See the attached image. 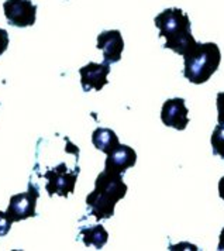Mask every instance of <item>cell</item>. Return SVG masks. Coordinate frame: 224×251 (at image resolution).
<instances>
[{
  "label": "cell",
  "mask_w": 224,
  "mask_h": 251,
  "mask_svg": "<svg viewBox=\"0 0 224 251\" xmlns=\"http://www.w3.org/2000/svg\"><path fill=\"white\" fill-rule=\"evenodd\" d=\"M127 185L122 174L104 171L99 174L95 182V189L86 198L89 215L99 220H107L114 215V207L127 194Z\"/></svg>",
  "instance_id": "obj_1"
},
{
  "label": "cell",
  "mask_w": 224,
  "mask_h": 251,
  "mask_svg": "<svg viewBox=\"0 0 224 251\" xmlns=\"http://www.w3.org/2000/svg\"><path fill=\"white\" fill-rule=\"evenodd\" d=\"M154 22L159 30V37L167 38L164 46L165 48H169L183 57L192 47L196 46L198 41L192 35L189 16L182 9H165L158 14Z\"/></svg>",
  "instance_id": "obj_2"
},
{
  "label": "cell",
  "mask_w": 224,
  "mask_h": 251,
  "mask_svg": "<svg viewBox=\"0 0 224 251\" xmlns=\"http://www.w3.org/2000/svg\"><path fill=\"white\" fill-rule=\"evenodd\" d=\"M183 59L185 78L195 85H202L219 69L222 52L216 43H196L183 55Z\"/></svg>",
  "instance_id": "obj_3"
},
{
  "label": "cell",
  "mask_w": 224,
  "mask_h": 251,
  "mask_svg": "<svg viewBox=\"0 0 224 251\" xmlns=\"http://www.w3.org/2000/svg\"><path fill=\"white\" fill-rule=\"evenodd\" d=\"M80 168L75 167L74 170H69L67 162H61L54 168H48L47 171L41 175L47 179L45 183V191L48 192L50 196L59 195L68 198V195L74 194L75 191V185Z\"/></svg>",
  "instance_id": "obj_4"
},
{
  "label": "cell",
  "mask_w": 224,
  "mask_h": 251,
  "mask_svg": "<svg viewBox=\"0 0 224 251\" xmlns=\"http://www.w3.org/2000/svg\"><path fill=\"white\" fill-rule=\"evenodd\" d=\"M38 198H40L38 186L34 185L33 181H30L27 192L17 194L10 198V203L6 210L7 216L13 220V223L22 222L28 217H35L37 216L35 206H37Z\"/></svg>",
  "instance_id": "obj_5"
},
{
  "label": "cell",
  "mask_w": 224,
  "mask_h": 251,
  "mask_svg": "<svg viewBox=\"0 0 224 251\" xmlns=\"http://www.w3.org/2000/svg\"><path fill=\"white\" fill-rule=\"evenodd\" d=\"M3 10L10 25L24 28L35 23L37 6L31 0H6Z\"/></svg>",
  "instance_id": "obj_6"
},
{
  "label": "cell",
  "mask_w": 224,
  "mask_h": 251,
  "mask_svg": "<svg viewBox=\"0 0 224 251\" xmlns=\"http://www.w3.org/2000/svg\"><path fill=\"white\" fill-rule=\"evenodd\" d=\"M110 65L106 62L96 64L89 62L83 68L79 69L80 74V85L85 92L101 91L109 83V74H110Z\"/></svg>",
  "instance_id": "obj_7"
},
{
  "label": "cell",
  "mask_w": 224,
  "mask_h": 251,
  "mask_svg": "<svg viewBox=\"0 0 224 251\" xmlns=\"http://www.w3.org/2000/svg\"><path fill=\"white\" fill-rule=\"evenodd\" d=\"M188 113H189V110L185 104V99H182V98L168 99L162 106L161 120L165 126L174 127V128L182 131L189 125Z\"/></svg>",
  "instance_id": "obj_8"
},
{
  "label": "cell",
  "mask_w": 224,
  "mask_h": 251,
  "mask_svg": "<svg viewBox=\"0 0 224 251\" xmlns=\"http://www.w3.org/2000/svg\"><path fill=\"white\" fill-rule=\"evenodd\" d=\"M98 48L101 50L106 64H116L122 59L124 50V40L119 30L103 31L98 35Z\"/></svg>",
  "instance_id": "obj_9"
},
{
  "label": "cell",
  "mask_w": 224,
  "mask_h": 251,
  "mask_svg": "<svg viewBox=\"0 0 224 251\" xmlns=\"http://www.w3.org/2000/svg\"><path fill=\"white\" fill-rule=\"evenodd\" d=\"M135 162H137V154L134 150L125 144H120L117 149L113 150L110 154H107V158L104 162V170L123 175L127 170L134 167Z\"/></svg>",
  "instance_id": "obj_10"
},
{
  "label": "cell",
  "mask_w": 224,
  "mask_h": 251,
  "mask_svg": "<svg viewBox=\"0 0 224 251\" xmlns=\"http://www.w3.org/2000/svg\"><path fill=\"white\" fill-rule=\"evenodd\" d=\"M79 237L82 239L83 244L86 247H95L96 250H100L106 246L109 240V233L101 225H93V226H86L80 228Z\"/></svg>",
  "instance_id": "obj_11"
},
{
  "label": "cell",
  "mask_w": 224,
  "mask_h": 251,
  "mask_svg": "<svg viewBox=\"0 0 224 251\" xmlns=\"http://www.w3.org/2000/svg\"><path fill=\"white\" fill-rule=\"evenodd\" d=\"M92 143L96 149L101 152H104V154H110L113 150L120 146L119 136L110 128H101V127L93 131Z\"/></svg>",
  "instance_id": "obj_12"
},
{
  "label": "cell",
  "mask_w": 224,
  "mask_h": 251,
  "mask_svg": "<svg viewBox=\"0 0 224 251\" xmlns=\"http://www.w3.org/2000/svg\"><path fill=\"white\" fill-rule=\"evenodd\" d=\"M212 147L213 154L219 155L224 160V125L216 126L212 134Z\"/></svg>",
  "instance_id": "obj_13"
},
{
  "label": "cell",
  "mask_w": 224,
  "mask_h": 251,
  "mask_svg": "<svg viewBox=\"0 0 224 251\" xmlns=\"http://www.w3.org/2000/svg\"><path fill=\"white\" fill-rule=\"evenodd\" d=\"M11 225H13V220L7 216V213L0 210V237H4L10 231Z\"/></svg>",
  "instance_id": "obj_14"
},
{
  "label": "cell",
  "mask_w": 224,
  "mask_h": 251,
  "mask_svg": "<svg viewBox=\"0 0 224 251\" xmlns=\"http://www.w3.org/2000/svg\"><path fill=\"white\" fill-rule=\"evenodd\" d=\"M217 120L219 125H224V92L217 93Z\"/></svg>",
  "instance_id": "obj_15"
},
{
  "label": "cell",
  "mask_w": 224,
  "mask_h": 251,
  "mask_svg": "<svg viewBox=\"0 0 224 251\" xmlns=\"http://www.w3.org/2000/svg\"><path fill=\"white\" fill-rule=\"evenodd\" d=\"M9 47V33L4 28H0V55L7 50Z\"/></svg>",
  "instance_id": "obj_16"
},
{
  "label": "cell",
  "mask_w": 224,
  "mask_h": 251,
  "mask_svg": "<svg viewBox=\"0 0 224 251\" xmlns=\"http://www.w3.org/2000/svg\"><path fill=\"white\" fill-rule=\"evenodd\" d=\"M219 195H220V198L224 201V176L219 181Z\"/></svg>",
  "instance_id": "obj_17"
},
{
  "label": "cell",
  "mask_w": 224,
  "mask_h": 251,
  "mask_svg": "<svg viewBox=\"0 0 224 251\" xmlns=\"http://www.w3.org/2000/svg\"><path fill=\"white\" fill-rule=\"evenodd\" d=\"M217 250H224V228L222 230V234H220V241H219V247Z\"/></svg>",
  "instance_id": "obj_18"
}]
</instances>
